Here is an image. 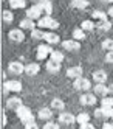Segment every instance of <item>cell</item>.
<instances>
[{"mask_svg":"<svg viewBox=\"0 0 113 129\" xmlns=\"http://www.w3.org/2000/svg\"><path fill=\"white\" fill-rule=\"evenodd\" d=\"M17 117H19V120L23 123V124H28V123H33L34 121V117H33V114H31V110L28 109L26 106H20L17 110Z\"/></svg>","mask_w":113,"mask_h":129,"instance_id":"6da1fadb","label":"cell"},{"mask_svg":"<svg viewBox=\"0 0 113 129\" xmlns=\"http://www.w3.org/2000/svg\"><path fill=\"white\" fill-rule=\"evenodd\" d=\"M37 25H39V28H50V30H54L59 26V22L54 20L51 16H43L39 19V22H37Z\"/></svg>","mask_w":113,"mask_h":129,"instance_id":"7a4b0ae2","label":"cell"},{"mask_svg":"<svg viewBox=\"0 0 113 129\" xmlns=\"http://www.w3.org/2000/svg\"><path fill=\"white\" fill-rule=\"evenodd\" d=\"M51 53H53V48L50 47V44H42V45L37 47V54H36V56H37L39 61H42V59H45Z\"/></svg>","mask_w":113,"mask_h":129,"instance_id":"3957f363","label":"cell"},{"mask_svg":"<svg viewBox=\"0 0 113 129\" xmlns=\"http://www.w3.org/2000/svg\"><path fill=\"white\" fill-rule=\"evenodd\" d=\"M73 87L76 89V90H90V87H91V82L87 79V78H78V79H74V82H73Z\"/></svg>","mask_w":113,"mask_h":129,"instance_id":"277c9868","label":"cell"},{"mask_svg":"<svg viewBox=\"0 0 113 129\" xmlns=\"http://www.w3.org/2000/svg\"><path fill=\"white\" fill-rule=\"evenodd\" d=\"M79 103L82 106H95L96 104V95L95 93H84L79 98Z\"/></svg>","mask_w":113,"mask_h":129,"instance_id":"5b68a950","label":"cell"},{"mask_svg":"<svg viewBox=\"0 0 113 129\" xmlns=\"http://www.w3.org/2000/svg\"><path fill=\"white\" fill-rule=\"evenodd\" d=\"M8 38H9V41H13V42H23L25 34H23L22 28H14V30L9 31Z\"/></svg>","mask_w":113,"mask_h":129,"instance_id":"8992f818","label":"cell"},{"mask_svg":"<svg viewBox=\"0 0 113 129\" xmlns=\"http://www.w3.org/2000/svg\"><path fill=\"white\" fill-rule=\"evenodd\" d=\"M3 87H5V92H20L22 90V82L11 79V81H6Z\"/></svg>","mask_w":113,"mask_h":129,"instance_id":"52a82bcc","label":"cell"},{"mask_svg":"<svg viewBox=\"0 0 113 129\" xmlns=\"http://www.w3.org/2000/svg\"><path fill=\"white\" fill-rule=\"evenodd\" d=\"M9 72L13 73V75H20V73L25 72V66L22 62H19V61H13V62H9V66H8Z\"/></svg>","mask_w":113,"mask_h":129,"instance_id":"ba28073f","label":"cell"},{"mask_svg":"<svg viewBox=\"0 0 113 129\" xmlns=\"http://www.w3.org/2000/svg\"><path fill=\"white\" fill-rule=\"evenodd\" d=\"M26 16H28V19H40V16H42V8L39 5H34L31 6L30 10L26 11Z\"/></svg>","mask_w":113,"mask_h":129,"instance_id":"9c48e42d","label":"cell"},{"mask_svg":"<svg viewBox=\"0 0 113 129\" xmlns=\"http://www.w3.org/2000/svg\"><path fill=\"white\" fill-rule=\"evenodd\" d=\"M62 47L65 50H68V51H78L81 48V44L76 39H73V41H64L62 42Z\"/></svg>","mask_w":113,"mask_h":129,"instance_id":"30bf717a","label":"cell"},{"mask_svg":"<svg viewBox=\"0 0 113 129\" xmlns=\"http://www.w3.org/2000/svg\"><path fill=\"white\" fill-rule=\"evenodd\" d=\"M82 73H84V70H82L81 66H74V67H70L67 70V76L68 78H73V79H78V78L82 76Z\"/></svg>","mask_w":113,"mask_h":129,"instance_id":"8fae6325","label":"cell"},{"mask_svg":"<svg viewBox=\"0 0 113 129\" xmlns=\"http://www.w3.org/2000/svg\"><path fill=\"white\" fill-rule=\"evenodd\" d=\"M59 121L62 124H74V123H76V117L68 114V112H62L59 115Z\"/></svg>","mask_w":113,"mask_h":129,"instance_id":"7c38bea8","label":"cell"},{"mask_svg":"<svg viewBox=\"0 0 113 129\" xmlns=\"http://www.w3.org/2000/svg\"><path fill=\"white\" fill-rule=\"evenodd\" d=\"M93 81L96 82V84H105L107 81V73L104 70H96L93 73Z\"/></svg>","mask_w":113,"mask_h":129,"instance_id":"4fadbf2b","label":"cell"},{"mask_svg":"<svg viewBox=\"0 0 113 129\" xmlns=\"http://www.w3.org/2000/svg\"><path fill=\"white\" fill-rule=\"evenodd\" d=\"M39 72H40V66H39V64H36V62L25 66V73H26L28 76H34V75H37Z\"/></svg>","mask_w":113,"mask_h":129,"instance_id":"5bb4252c","label":"cell"},{"mask_svg":"<svg viewBox=\"0 0 113 129\" xmlns=\"http://www.w3.org/2000/svg\"><path fill=\"white\" fill-rule=\"evenodd\" d=\"M37 117H39L40 120H45V121H50V120L53 118V110L50 107H42L39 110V114H37Z\"/></svg>","mask_w":113,"mask_h":129,"instance_id":"9a60e30c","label":"cell"},{"mask_svg":"<svg viewBox=\"0 0 113 129\" xmlns=\"http://www.w3.org/2000/svg\"><path fill=\"white\" fill-rule=\"evenodd\" d=\"M43 41H46V44H59V41H61V38L56 33H53V31H46L45 33V36H43Z\"/></svg>","mask_w":113,"mask_h":129,"instance_id":"2e32d148","label":"cell"},{"mask_svg":"<svg viewBox=\"0 0 113 129\" xmlns=\"http://www.w3.org/2000/svg\"><path fill=\"white\" fill-rule=\"evenodd\" d=\"M95 95H99V96H107V93H110V90H108V87L105 86V84H96L95 86Z\"/></svg>","mask_w":113,"mask_h":129,"instance_id":"e0dca14e","label":"cell"},{"mask_svg":"<svg viewBox=\"0 0 113 129\" xmlns=\"http://www.w3.org/2000/svg\"><path fill=\"white\" fill-rule=\"evenodd\" d=\"M6 106H8V109H14V110H17L19 107L23 106V104H22V100H20V98L14 96V98H9V100L6 101Z\"/></svg>","mask_w":113,"mask_h":129,"instance_id":"ac0fdd59","label":"cell"},{"mask_svg":"<svg viewBox=\"0 0 113 129\" xmlns=\"http://www.w3.org/2000/svg\"><path fill=\"white\" fill-rule=\"evenodd\" d=\"M37 5L42 8V11L46 13V16L51 14V11H53V5H51L50 0H39V3H37Z\"/></svg>","mask_w":113,"mask_h":129,"instance_id":"d6986e66","label":"cell"},{"mask_svg":"<svg viewBox=\"0 0 113 129\" xmlns=\"http://www.w3.org/2000/svg\"><path fill=\"white\" fill-rule=\"evenodd\" d=\"M88 0H73L71 2V6L76 10H85V8H88Z\"/></svg>","mask_w":113,"mask_h":129,"instance_id":"ffe728a7","label":"cell"},{"mask_svg":"<svg viewBox=\"0 0 113 129\" xmlns=\"http://www.w3.org/2000/svg\"><path fill=\"white\" fill-rule=\"evenodd\" d=\"M45 69L48 70L50 73H58L61 70V64L54 62V61H48V62H46V66H45Z\"/></svg>","mask_w":113,"mask_h":129,"instance_id":"44dd1931","label":"cell"},{"mask_svg":"<svg viewBox=\"0 0 113 129\" xmlns=\"http://www.w3.org/2000/svg\"><path fill=\"white\" fill-rule=\"evenodd\" d=\"M20 28L22 30H34L36 28V26H34V20L33 19H28V17H26V19H23L22 22H20Z\"/></svg>","mask_w":113,"mask_h":129,"instance_id":"7402d4cb","label":"cell"},{"mask_svg":"<svg viewBox=\"0 0 113 129\" xmlns=\"http://www.w3.org/2000/svg\"><path fill=\"white\" fill-rule=\"evenodd\" d=\"M76 123H79V124L90 123V115L87 112H81L79 115H76Z\"/></svg>","mask_w":113,"mask_h":129,"instance_id":"603a6c76","label":"cell"},{"mask_svg":"<svg viewBox=\"0 0 113 129\" xmlns=\"http://www.w3.org/2000/svg\"><path fill=\"white\" fill-rule=\"evenodd\" d=\"M51 109H56V110H64L65 109V103L61 100V98H54L51 101Z\"/></svg>","mask_w":113,"mask_h":129,"instance_id":"cb8c5ba5","label":"cell"},{"mask_svg":"<svg viewBox=\"0 0 113 129\" xmlns=\"http://www.w3.org/2000/svg\"><path fill=\"white\" fill-rule=\"evenodd\" d=\"M73 39H76V41H84L85 39V31H84L82 28H76L73 31Z\"/></svg>","mask_w":113,"mask_h":129,"instance_id":"d4e9b609","label":"cell"},{"mask_svg":"<svg viewBox=\"0 0 113 129\" xmlns=\"http://www.w3.org/2000/svg\"><path fill=\"white\" fill-rule=\"evenodd\" d=\"M50 56H51V61L58 62V64H61V62L64 61V53H61V51H56V50H53V53L50 54Z\"/></svg>","mask_w":113,"mask_h":129,"instance_id":"484cf974","label":"cell"},{"mask_svg":"<svg viewBox=\"0 0 113 129\" xmlns=\"http://www.w3.org/2000/svg\"><path fill=\"white\" fill-rule=\"evenodd\" d=\"M9 6L11 8H25L26 6V2L25 0H9Z\"/></svg>","mask_w":113,"mask_h":129,"instance_id":"4316f807","label":"cell"},{"mask_svg":"<svg viewBox=\"0 0 113 129\" xmlns=\"http://www.w3.org/2000/svg\"><path fill=\"white\" fill-rule=\"evenodd\" d=\"M81 28L84 31H91L93 28H95V23H93V20H84L81 23Z\"/></svg>","mask_w":113,"mask_h":129,"instance_id":"83f0119b","label":"cell"},{"mask_svg":"<svg viewBox=\"0 0 113 129\" xmlns=\"http://www.w3.org/2000/svg\"><path fill=\"white\" fill-rule=\"evenodd\" d=\"M101 47L104 48V50H107V51H113V39H105V41H102Z\"/></svg>","mask_w":113,"mask_h":129,"instance_id":"f1b7e54d","label":"cell"},{"mask_svg":"<svg viewBox=\"0 0 113 129\" xmlns=\"http://www.w3.org/2000/svg\"><path fill=\"white\" fill-rule=\"evenodd\" d=\"M98 28L102 30V31H108V30L111 28V23H110L108 20H101V22L98 23Z\"/></svg>","mask_w":113,"mask_h":129,"instance_id":"f546056e","label":"cell"},{"mask_svg":"<svg viewBox=\"0 0 113 129\" xmlns=\"http://www.w3.org/2000/svg\"><path fill=\"white\" fill-rule=\"evenodd\" d=\"M43 36H45V31H42V30L34 28V30L31 31V38H33V39H43Z\"/></svg>","mask_w":113,"mask_h":129,"instance_id":"4dcf8cb0","label":"cell"},{"mask_svg":"<svg viewBox=\"0 0 113 129\" xmlns=\"http://www.w3.org/2000/svg\"><path fill=\"white\" fill-rule=\"evenodd\" d=\"M93 19H98L99 22L101 20H107V16H105V13H102V11H93Z\"/></svg>","mask_w":113,"mask_h":129,"instance_id":"1f68e13d","label":"cell"},{"mask_svg":"<svg viewBox=\"0 0 113 129\" xmlns=\"http://www.w3.org/2000/svg\"><path fill=\"white\" fill-rule=\"evenodd\" d=\"M101 104H102V107H113V98L104 96L101 100Z\"/></svg>","mask_w":113,"mask_h":129,"instance_id":"d6a6232c","label":"cell"},{"mask_svg":"<svg viewBox=\"0 0 113 129\" xmlns=\"http://www.w3.org/2000/svg\"><path fill=\"white\" fill-rule=\"evenodd\" d=\"M13 19H14V17H13V13L11 11H3V20L5 22H13Z\"/></svg>","mask_w":113,"mask_h":129,"instance_id":"836d02e7","label":"cell"},{"mask_svg":"<svg viewBox=\"0 0 113 129\" xmlns=\"http://www.w3.org/2000/svg\"><path fill=\"white\" fill-rule=\"evenodd\" d=\"M105 118H113V107H102Z\"/></svg>","mask_w":113,"mask_h":129,"instance_id":"e575fe53","label":"cell"},{"mask_svg":"<svg viewBox=\"0 0 113 129\" xmlns=\"http://www.w3.org/2000/svg\"><path fill=\"white\" fill-rule=\"evenodd\" d=\"M56 127H58V124L53 123L51 120H50V121H46V123L43 124V127H42V129H56Z\"/></svg>","mask_w":113,"mask_h":129,"instance_id":"d590c367","label":"cell"},{"mask_svg":"<svg viewBox=\"0 0 113 129\" xmlns=\"http://www.w3.org/2000/svg\"><path fill=\"white\" fill-rule=\"evenodd\" d=\"M95 117H96V118H104V110H102V107L95 110Z\"/></svg>","mask_w":113,"mask_h":129,"instance_id":"8d00e7d4","label":"cell"},{"mask_svg":"<svg viewBox=\"0 0 113 129\" xmlns=\"http://www.w3.org/2000/svg\"><path fill=\"white\" fill-rule=\"evenodd\" d=\"M105 61L110 62V64H113V51H108V53L105 54Z\"/></svg>","mask_w":113,"mask_h":129,"instance_id":"74e56055","label":"cell"},{"mask_svg":"<svg viewBox=\"0 0 113 129\" xmlns=\"http://www.w3.org/2000/svg\"><path fill=\"white\" fill-rule=\"evenodd\" d=\"M25 129H39V126H37V124L33 121V123H28V124H25Z\"/></svg>","mask_w":113,"mask_h":129,"instance_id":"f35d334b","label":"cell"},{"mask_svg":"<svg viewBox=\"0 0 113 129\" xmlns=\"http://www.w3.org/2000/svg\"><path fill=\"white\" fill-rule=\"evenodd\" d=\"M79 129H95V126L90 123H85V124H79Z\"/></svg>","mask_w":113,"mask_h":129,"instance_id":"ab89813d","label":"cell"},{"mask_svg":"<svg viewBox=\"0 0 113 129\" xmlns=\"http://www.w3.org/2000/svg\"><path fill=\"white\" fill-rule=\"evenodd\" d=\"M102 129H113V123H104L102 124Z\"/></svg>","mask_w":113,"mask_h":129,"instance_id":"60d3db41","label":"cell"},{"mask_svg":"<svg viewBox=\"0 0 113 129\" xmlns=\"http://www.w3.org/2000/svg\"><path fill=\"white\" fill-rule=\"evenodd\" d=\"M108 16H111V17H113V6H111L110 10H108Z\"/></svg>","mask_w":113,"mask_h":129,"instance_id":"b9f144b4","label":"cell"},{"mask_svg":"<svg viewBox=\"0 0 113 129\" xmlns=\"http://www.w3.org/2000/svg\"><path fill=\"white\" fill-rule=\"evenodd\" d=\"M108 90H110V93L113 95V84H110V86H108Z\"/></svg>","mask_w":113,"mask_h":129,"instance_id":"7bdbcfd3","label":"cell"},{"mask_svg":"<svg viewBox=\"0 0 113 129\" xmlns=\"http://www.w3.org/2000/svg\"><path fill=\"white\" fill-rule=\"evenodd\" d=\"M104 2H107V3H113V0H104Z\"/></svg>","mask_w":113,"mask_h":129,"instance_id":"ee69618b","label":"cell"},{"mask_svg":"<svg viewBox=\"0 0 113 129\" xmlns=\"http://www.w3.org/2000/svg\"><path fill=\"white\" fill-rule=\"evenodd\" d=\"M56 129H59V127H56Z\"/></svg>","mask_w":113,"mask_h":129,"instance_id":"f6af8a7d","label":"cell"}]
</instances>
